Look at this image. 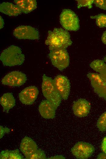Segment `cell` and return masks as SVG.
I'll return each instance as SVG.
<instances>
[{
    "label": "cell",
    "mask_w": 106,
    "mask_h": 159,
    "mask_svg": "<svg viewBox=\"0 0 106 159\" xmlns=\"http://www.w3.org/2000/svg\"><path fill=\"white\" fill-rule=\"evenodd\" d=\"M72 43L69 32L62 28H55L52 31H49L45 44L49 46L50 51L66 49Z\"/></svg>",
    "instance_id": "1"
},
{
    "label": "cell",
    "mask_w": 106,
    "mask_h": 159,
    "mask_svg": "<svg viewBox=\"0 0 106 159\" xmlns=\"http://www.w3.org/2000/svg\"><path fill=\"white\" fill-rule=\"evenodd\" d=\"M0 59L3 64L13 66L21 65L25 60V56L18 46L11 45L2 53Z\"/></svg>",
    "instance_id": "2"
},
{
    "label": "cell",
    "mask_w": 106,
    "mask_h": 159,
    "mask_svg": "<svg viewBox=\"0 0 106 159\" xmlns=\"http://www.w3.org/2000/svg\"><path fill=\"white\" fill-rule=\"evenodd\" d=\"M42 80V90L43 95L57 109L62 98L55 87L53 80L45 74L43 75Z\"/></svg>",
    "instance_id": "3"
},
{
    "label": "cell",
    "mask_w": 106,
    "mask_h": 159,
    "mask_svg": "<svg viewBox=\"0 0 106 159\" xmlns=\"http://www.w3.org/2000/svg\"><path fill=\"white\" fill-rule=\"evenodd\" d=\"M60 23L66 30L76 31L79 29V20L77 15L72 10L64 9L60 16Z\"/></svg>",
    "instance_id": "4"
},
{
    "label": "cell",
    "mask_w": 106,
    "mask_h": 159,
    "mask_svg": "<svg viewBox=\"0 0 106 159\" xmlns=\"http://www.w3.org/2000/svg\"><path fill=\"white\" fill-rule=\"evenodd\" d=\"M52 65L60 70L68 66L69 57L66 49H58L50 51L48 54Z\"/></svg>",
    "instance_id": "5"
},
{
    "label": "cell",
    "mask_w": 106,
    "mask_h": 159,
    "mask_svg": "<svg viewBox=\"0 0 106 159\" xmlns=\"http://www.w3.org/2000/svg\"><path fill=\"white\" fill-rule=\"evenodd\" d=\"M94 151V148L92 145L82 142L77 143L71 149L73 155L76 158L80 159L88 158Z\"/></svg>",
    "instance_id": "6"
},
{
    "label": "cell",
    "mask_w": 106,
    "mask_h": 159,
    "mask_svg": "<svg viewBox=\"0 0 106 159\" xmlns=\"http://www.w3.org/2000/svg\"><path fill=\"white\" fill-rule=\"evenodd\" d=\"M13 35L18 39L31 40L38 39L39 35L36 29L27 25H21L16 27L13 31Z\"/></svg>",
    "instance_id": "7"
},
{
    "label": "cell",
    "mask_w": 106,
    "mask_h": 159,
    "mask_svg": "<svg viewBox=\"0 0 106 159\" xmlns=\"http://www.w3.org/2000/svg\"><path fill=\"white\" fill-rule=\"evenodd\" d=\"M26 79V76L24 73L19 71H14L5 75L1 82L5 85L18 87L24 84Z\"/></svg>",
    "instance_id": "8"
},
{
    "label": "cell",
    "mask_w": 106,
    "mask_h": 159,
    "mask_svg": "<svg viewBox=\"0 0 106 159\" xmlns=\"http://www.w3.org/2000/svg\"><path fill=\"white\" fill-rule=\"evenodd\" d=\"M55 87L62 98L66 100L69 96L70 88V84L66 76L58 75L53 80Z\"/></svg>",
    "instance_id": "9"
},
{
    "label": "cell",
    "mask_w": 106,
    "mask_h": 159,
    "mask_svg": "<svg viewBox=\"0 0 106 159\" xmlns=\"http://www.w3.org/2000/svg\"><path fill=\"white\" fill-rule=\"evenodd\" d=\"M87 76L90 79L95 91L99 96L106 99V84L99 74L89 73Z\"/></svg>",
    "instance_id": "10"
},
{
    "label": "cell",
    "mask_w": 106,
    "mask_h": 159,
    "mask_svg": "<svg viewBox=\"0 0 106 159\" xmlns=\"http://www.w3.org/2000/svg\"><path fill=\"white\" fill-rule=\"evenodd\" d=\"M37 87L34 86L27 87L19 93V99L23 104L27 105L32 104L36 99L38 94Z\"/></svg>",
    "instance_id": "11"
},
{
    "label": "cell",
    "mask_w": 106,
    "mask_h": 159,
    "mask_svg": "<svg viewBox=\"0 0 106 159\" xmlns=\"http://www.w3.org/2000/svg\"><path fill=\"white\" fill-rule=\"evenodd\" d=\"M37 146L31 138L26 136L21 142L20 148L26 159H31L32 156L37 150Z\"/></svg>",
    "instance_id": "12"
},
{
    "label": "cell",
    "mask_w": 106,
    "mask_h": 159,
    "mask_svg": "<svg viewBox=\"0 0 106 159\" xmlns=\"http://www.w3.org/2000/svg\"><path fill=\"white\" fill-rule=\"evenodd\" d=\"M90 103L85 99H80L75 102L72 107L74 114L80 117L86 116L90 109Z\"/></svg>",
    "instance_id": "13"
},
{
    "label": "cell",
    "mask_w": 106,
    "mask_h": 159,
    "mask_svg": "<svg viewBox=\"0 0 106 159\" xmlns=\"http://www.w3.org/2000/svg\"><path fill=\"white\" fill-rule=\"evenodd\" d=\"M56 109L47 100L42 101L39 106V111L41 116L45 119H53Z\"/></svg>",
    "instance_id": "14"
},
{
    "label": "cell",
    "mask_w": 106,
    "mask_h": 159,
    "mask_svg": "<svg viewBox=\"0 0 106 159\" xmlns=\"http://www.w3.org/2000/svg\"><path fill=\"white\" fill-rule=\"evenodd\" d=\"M14 2L22 12L24 13H29L37 7L36 0H15Z\"/></svg>",
    "instance_id": "15"
},
{
    "label": "cell",
    "mask_w": 106,
    "mask_h": 159,
    "mask_svg": "<svg viewBox=\"0 0 106 159\" xmlns=\"http://www.w3.org/2000/svg\"><path fill=\"white\" fill-rule=\"evenodd\" d=\"M0 11L9 16H17L22 13L16 5L8 2H3L0 4Z\"/></svg>",
    "instance_id": "16"
},
{
    "label": "cell",
    "mask_w": 106,
    "mask_h": 159,
    "mask_svg": "<svg viewBox=\"0 0 106 159\" xmlns=\"http://www.w3.org/2000/svg\"><path fill=\"white\" fill-rule=\"evenodd\" d=\"M0 102L4 109L6 111H8L13 107L16 102L13 95L10 93L4 94L1 97Z\"/></svg>",
    "instance_id": "17"
},
{
    "label": "cell",
    "mask_w": 106,
    "mask_h": 159,
    "mask_svg": "<svg viewBox=\"0 0 106 159\" xmlns=\"http://www.w3.org/2000/svg\"><path fill=\"white\" fill-rule=\"evenodd\" d=\"M0 155L1 159L24 158L23 157L20 153L18 149L13 150H2L1 152Z\"/></svg>",
    "instance_id": "18"
},
{
    "label": "cell",
    "mask_w": 106,
    "mask_h": 159,
    "mask_svg": "<svg viewBox=\"0 0 106 159\" xmlns=\"http://www.w3.org/2000/svg\"><path fill=\"white\" fill-rule=\"evenodd\" d=\"M90 66L94 70L99 73L106 68V64L103 61L101 60L94 61L91 63Z\"/></svg>",
    "instance_id": "19"
},
{
    "label": "cell",
    "mask_w": 106,
    "mask_h": 159,
    "mask_svg": "<svg viewBox=\"0 0 106 159\" xmlns=\"http://www.w3.org/2000/svg\"><path fill=\"white\" fill-rule=\"evenodd\" d=\"M92 19H95L97 25L100 28L106 27V15L100 13L95 16H91Z\"/></svg>",
    "instance_id": "20"
},
{
    "label": "cell",
    "mask_w": 106,
    "mask_h": 159,
    "mask_svg": "<svg viewBox=\"0 0 106 159\" xmlns=\"http://www.w3.org/2000/svg\"><path fill=\"white\" fill-rule=\"evenodd\" d=\"M97 126L100 131H106V112L102 114L99 117L97 123Z\"/></svg>",
    "instance_id": "21"
},
{
    "label": "cell",
    "mask_w": 106,
    "mask_h": 159,
    "mask_svg": "<svg viewBox=\"0 0 106 159\" xmlns=\"http://www.w3.org/2000/svg\"><path fill=\"white\" fill-rule=\"evenodd\" d=\"M77 1V8H80L82 7H87L89 9L92 7V4L94 3V0H79Z\"/></svg>",
    "instance_id": "22"
},
{
    "label": "cell",
    "mask_w": 106,
    "mask_h": 159,
    "mask_svg": "<svg viewBox=\"0 0 106 159\" xmlns=\"http://www.w3.org/2000/svg\"><path fill=\"white\" fill-rule=\"evenodd\" d=\"M94 3L98 8L106 10V0H94Z\"/></svg>",
    "instance_id": "23"
},
{
    "label": "cell",
    "mask_w": 106,
    "mask_h": 159,
    "mask_svg": "<svg viewBox=\"0 0 106 159\" xmlns=\"http://www.w3.org/2000/svg\"><path fill=\"white\" fill-rule=\"evenodd\" d=\"M45 155L44 153L40 150H37L32 156L31 159H46Z\"/></svg>",
    "instance_id": "24"
},
{
    "label": "cell",
    "mask_w": 106,
    "mask_h": 159,
    "mask_svg": "<svg viewBox=\"0 0 106 159\" xmlns=\"http://www.w3.org/2000/svg\"><path fill=\"white\" fill-rule=\"evenodd\" d=\"M0 139L2 138L4 134L5 133H8L10 131V130L9 128H3L2 126H0Z\"/></svg>",
    "instance_id": "25"
},
{
    "label": "cell",
    "mask_w": 106,
    "mask_h": 159,
    "mask_svg": "<svg viewBox=\"0 0 106 159\" xmlns=\"http://www.w3.org/2000/svg\"><path fill=\"white\" fill-rule=\"evenodd\" d=\"M101 148L103 152L106 154V136L102 140Z\"/></svg>",
    "instance_id": "26"
},
{
    "label": "cell",
    "mask_w": 106,
    "mask_h": 159,
    "mask_svg": "<svg viewBox=\"0 0 106 159\" xmlns=\"http://www.w3.org/2000/svg\"><path fill=\"white\" fill-rule=\"evenodd\" d=\"M99 75L106 84V68L100 73Z\"/></svg>",
    "instance_id": "27"
},
{
    "label": "cell",
    "mask_w": 106,
    "mask_h": 159,
    "mask_svg": "<svg viewBox=\"0 0 106 159\" xmlns=\"http://www.w3.org/2000/svg\"><path fill=\"white\" fill-rule=\"evenodd\" d=\"M101 40L104 43L106 44V31L104 32L102 35Z\"/></svg>",
    "instance_id": "28"
},
{
    "label": "cell",
    "mask_w": 106,
    "mask_h": 159,
    "mask_svg": "<svg viewBox=\"0 0 106 159\" xmlns=\"http://www.w3.org/2000/svg\"><path fill=\"white\" fill-rule=\"evenodd\" d=\"M98 159H106V154L101 153L99 154L97 157Z\"/></svg>",
    "instance_id": "29"
},
{
    "label": "cell",
    "mask_w": 106,
    "mask_h": 159,
    "mask_svg": "<svg viewBox=\"0 0 106 159\" xmlns=\"http://www.w3.org/2000/svg\"><path fill=\"white\" fill-rule=\"evenodd\" d=\"M0 29H1L3 27L4 24V20H3V19L2 18V17L1 16H0Z\"/></svg>",
    "instance_id": "30"
},
{
    "label": "cell",
    "mask_w": 106,
    "mask_h": 159,
    "mask_svg": "<svg viewBox=\"0 0 106 159\" xmlns=\"http://www.w3.org/2000/svg\"><path fill=\"white\" fill-rule=\"evenodd\" d=\"M65 158L62 156H56L51 157L49 159H65Z\"/></svg>",
    "instance_id": "31"
},
{
    "label": "cell",
    "mask_w": 106,
    "mask_h": 159,
    "mask_svg": "<svg viewBox=\"0 0 106 159\" xmlns=\"http://www.w3.org/2000/svg\"><path fill=\"white\" fill-rule=\"evenodd\" d=\"M104 61L106 62V56L104 58Z\"/></svg>",
    "instance_id": "32"
}]
</instances>
